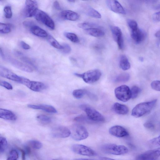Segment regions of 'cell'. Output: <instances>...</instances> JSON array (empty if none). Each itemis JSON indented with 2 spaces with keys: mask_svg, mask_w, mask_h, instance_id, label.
<instances>
[{
  "mask_svg": "<svg viewBox=\"0 0 160 160\" xmlns=\"http://www.w3.org/2000/svg\"><path fill=\"white\" fill-rule=\"evenodd\" d=\"M68 1H69V2H75V1L73 0H68Z\"/></svg>",
  "mask_w": 160,
  "mask_h": 160,
  "instance_id": "cell-54",
  "label": "cell"
},
{
  "mask_svg": "<svg viewBox=\"0 0 160 160\" xmlns=\"http://www.w3.org/2000/svg\"><path fill=\"white\" fill-rule=\"evenodd\" d=\"M72 94L74 97L77 99L82 98L85 94H90L86 90L81 89L74 90L72 92Z\"/></svg>",
  "mask_w": 160,
  "mask_h": 160,
  "instance_id": "cell-27",
  "label": "cell"
},
{
  "mask_svg": "<svg viewBox=\"0 0 160 160\" xmlns=\"http://www.w3.org/2000/svg\"><path fill=\"white\" fill-rule=\"evenodd\" d=\"M71 132L72 138L76 141L85 139L88 136V133L86 128L79 124L74 125Z\"/></svg>",
  "mask_w": 160,
  "mask_h": 160,
  "instance_id": "cell-5",
  "label": "cell"
},
{
  "mask_svg": "<svg viewBox=\"0 0 160 160\" xmlns=\"http://www.w3.org/2000/svg\"><path fill=\"white\" fill-rule=\"evenodd\" d=\"M0 85L8 90H12L13 89L12 86L10 83L5 81L0 80Z\"/></svg>",
  "mask_w": 160,
  "mask_h": 160,
  "instance_id": "cell-42",
  "label": "cell"
},
{
  "mask_svg": "<svg viewBox=\"0 0 160 160\" xmlns=\"http://www.w3.org/2000/svg\"><path fill=\"white\" fill-rule=\"evenodd\" d=\"M116 98L123 102H126L131 98V90L126 85H122L116 88L114 90Z\"/></svg>",
  "mask_w": 160,
  "mask_h": 160,
  "instance_id": "cell-6",
  "label": "cell"
},
{
  "mask_svg": "<svg viewBox=\"0 0 160 160\" xmlns=\"http://www.w3.org/2000/svg\"><path fill=\"white\" fill-rule=\"evenodd\" d=\"M144 127L148 129L153 130L155 129L154 124L151 121H147L145 122L143 125Z\"/></svg>",
  "mask_w": 160,
  "mask_h": 160,
  "instance_id": "cell-41",
  "label": "cell"
},
{
  "mask_svg": "<svg viewBox=\"0 0 160 160\" xmlns=\"http://www.w3.org/2000/svg\"><path fill=\"white\" fill-rule=\"evenodd\" d=\"M150 142L153 145L160 146V135L151 140Z\"/></svg>",
  "mask_w": 160,
  "mask_h": 160,
  "instance_id": "cell-43",
  "label": "cell"
},
{
  "mask_svg": "<svg viewBox=\"0 0 160 160\" xmlns=\"http://www.w3.org/2000/svg\"><path fill=\"white\" fill-rule=\"evenodd\" d=\"M11 30L10 25L3 23H0V32L6 34L10 32Z\"/></svg>",
  "mask_w": 160,
  "mask_h": 160,
  "instance_id": "cell-32",
  "label": "cell"
},
{
  "mask_svg": "<svg viewBox=\"0 0 160 160\" xmlns=\"http://www.w3.org/2000/svg\"><path fill=\"white\" fill-rule=\"evenodd\" d=\"M21 45L22 47L24 49L28 50L30 48V46L23 41H21Z\"/></svg>",
  "mask_w": 160,
  "mask_h": 160,
  "instance_id": "cell-46",
  "label": "cell"
},
{
  "mask_svg": "<svg viewBox=\"0 0 160 160\" xmlns=\"http://www.w3.org/2000/svg\"><path fill=\"white\" fill-rule=\"evenodd\" d=\"M19 83L25 85L31 90L35 92L41 91L46 88L45 85L42 82L31 81L22 77Z\"/></svg>",
  "mask_w": 160,
  "mask_h": 160,
  "instance_id": "cell-9",
  "label": "cell"
},
{
  "mask_svg": "<svg viewBox=\"0 0 160 160\" xmlns=\"http://www.w3.org/2000/svg\"><path fill=\"white\" fill-rule=\"evenodd\" d=\"M64 35L68 39L73 42L78 43L79 42L78 37L74 33L66 32L64 33Z\"/></svg>",
  "mask_w": 160,
  "mask_h": 160,
  "instance_id": "cell-30",
  "label": "cell"
},
{
  "mask_svg": "<svg viewBox=\"0 0 160 160\" xmlns=\"http://www.w3.org/2000/svg\"><path fill=\"white\" fill-rule=\"evenodd\" d=\"M71 134L70 130L66 127L59 126L54 127L52 130V136L56 138H66Z\"/></svg>",
  "mask_w": 160,
  "mask_h": 160,
  "instance_id": "cell-12",
  "label": "cell"
},
{
  "mask_svg": "<svg viewBox=\"0 0 160 160\" xmlns=\"http://www.w3.org/2000/svg\"><path fill=\"white\" fill-rule=\"evenodd\" d=\"M28 144L33 148L37 149L41 148L42 146L41 142L37 140H29L28 142Z\"/></svg>",
  "mask_w": 160,
  "mask_h": 160,
  "instance_id": "cell-34",
  "label": "cell"
},
{
  "mask_svg": "<svg viewBox=\"0 0 160 160\" xmlns=\"http://www.w3.org/2000/svg\"><path fill=\"white\" fill-rule=\"evenodd\" d=\"M100 159V160H117L112 158L105 157H101Z\"/></svg>",
  "mask_w": 160,
  "mask_h": 160,
  "instance_id": "cell-50",
  "label": "cell"
},
{
  "mask_svg": "<svg viewBox=\"0 0 160 160\" xmlns=\"http://www.w3.org/2000/svg\"><path fill=\"white\" fill-rule=\"evenodd\" d=\"M7 142L5 138L0 137V152L1 153L3 152L7 147Z\"/></svg>",
  "mask_w": 160,
  "mask_h": 160,
  "instance_id": "cell-36",
  "label": "cell"
},
{
  "mask_svg": "<svg viewBox=\"0 0 160 160\" xmlns=\"http://www.w3.org/2000/svg\"><path fill=\"white\" fill-rule=\"evenodd\" d=\"M52 160H59L57 159H52Z\"/></svg>",
  "mask_w": 160,
  "mask_h": 160,
  "instance_id": "cell-56",
  "label": "cell"
},
{
  "mask_svg": "<svg viewBox=\"0 0 160 160\" xmlns=\"http://www.w3.org/2000/svg\"><path fill=\"white\" fill-rule=\"evenodd\" d=\"M88 34L95 37H101L105 35L104 31L100 28H92L84 30Z\"/></svg>",
  "mask_w": 160,
  "mask_h": 160,
  "instance_id": "cell-23",
  "label": "cell"
},
{
  "mask_svg": "<svg viewBox=\"0 0 160 160\" xmlns=\"http://www.w3.org/2000/svg\"><path fill=\"white\" fill-rule=\"evenodd\" d=\"M151 86L153 89L157 91H160V81H153L151 84Z\"/></svg>",
  "mask_w": 160,
  "mask_h": 160,
  "instance_id": "cell-39",
  "label": "cell"
},
{
  "mask_svg": "<svg viewBox=\"0 0 160 160\" xmlns=\"http://www.w3.org/2000/svg\"><path fill=\"white\" fill-rule=\"evenodd\" d=\"M73 152L78 154L88 156L96 155L95 152L90 148L84 145L75 144L71 147Z\"/></svg>",
  "mask_w": 160,
  "mask_h": 160,
  "instance_id": "cell-10",
  "label": "cell"
},
{
  "mask_svg": "<svg viewBox=\"0 0 160 160\" xmlns=\"http://www.w3.org/2000/svg\"><path fill=\"white\" fill-rule=\"evenodd\" d=\"M5 16L6 18H10L12 16V12L11 7L6 6L4 8Z\"/></svg>",
  "mask_w": 160,
  "mask_h": 160,
  "instance_id": "cell-38",
  "label": "cell"
},
{
  "mask_svg": "<svg viewBox=\"0 0 160 160\" xmlns=\"http://www.w3.org/2000/svg\"><path fill=\"white\" fill-rule=\"evenodd\" d=\"M0 76L11 80L20 82L22 77L19 76L8 69L0 66Z\"/></svg>",
  "mask_w": 160,
  "mask_h": 160,
  "instance_id": "cell-15",
  "label": "cell"
},
{
  "mask_svg": "<svg viewBox=\"0 0 160 160\" xmlns=\"http://www.w3.org/2000/svg\"><path fill=\"white\" fill-rule=\"evenodd\" d=\"M160 156V147L148 151L138 155L136 160H156Z\"/></svg>",
  "mask_w": 160,
  "mask_h": 160,
  "instance_id": "cell-11",
  "label": "cell"
},
{
  "mask_svg": "<svg viewBox=\"0 0 160 160\" xmlns=\"http://www.w3.org/2000/svg\"><path fill=\"white\" fill-rule=\"evenodd\" d=\"M112 108L115 112L120 115L126 114L129 111L128 108L126 105L118 102L115 103Z\"/></svg>",
  "mask_w": 160,
  "mask_h": 160,
  "instance_id": "cell-22",
  "label": "cell"
},
{
  "mask_svg": "<svg viewBox=\"0 0 160 160\" xmlns=\"http://www.w3.org/2000/svg\"><path fill=\"white\" fill-rule=\"evenodd\" d=\"M30 29L33 34L39 37H47L48 35L45 30L37 25L33 26L30 28Z\"/></svg>",
  "mask_w": 160,
  "mask_h": 160,
  "instance_id": "cell-24",
  "label": "cell"
},
{
  "mask_svg": "<svg viewBox=\"0 0 160 160\" xmlns=\"http://www.w3.org/2000/svg\"><path fill=\"white\" fill-rule=\"evenodd\" d=\"M37 118L41 122L44 124L49 123L52 121L50 117L43 114L38 115L37 117Z\"/></svg>",
  "mask_w": 160,
  "mask_h": 160,
  "instance_id": "cell-33",
  "label": "cell"
},
{
  "mask_svg": "<svg viewBox=\"0 0 160 160\" xmlns=\"http://www.w3.org/2000/svg\"><path fill=\"white\" fill-rule=\"evenodd\" d=\"M18 157L17 152L15 150H12L9 153V156L7 160H17Z\"/></svg>",
  "mask_w": 160,
  "mask_h": 160,
  "instance_id": "cell-37",
  "label": "cell"
},
{
  "mask_svg": "<svg viewBox=\"0 0 160 160\" xmlns=\"http://www.w3.org/2000/svg\"><path fill=\"white\" fill-rule=\"evenodd\" d=\"M22 24L26 27H29L30 28L33 26L35 25L32 21L26 20L24 21Z\"/></svg>",
  "mask_w": 160,
  "mask_h": 160,
  "instance_id": "cell-45",
  "label": "cell"
},
{
  "mask_svg": "<svg viewBox=\"0 0 160 160\" xmlns=\"http://www.w3.org/2000/svg\"><path fill=\"white\" fill-rule=\"evenodd\" d=\"M19 150L21 152L22 160H25V155L26 154L24 150L21 148H19Z\"/></svg>",
  "mask_w": 160,
  "mask_h": 160,
  "instance_id": "cell-48",
  "label": "cell"
},
{
  "mask_svg": "<svg viewBox=\"0 0 160 160\" xmlns=\"http://www.w3.org/2000/svg\"><path fill=\"white\" fill-rule=\"evenodd\" d=\"M7 59L12 66L21 70L28 72L33 71L32 69L30 66L16 59L10 57Z\"/></svg>",
  "mask_w": 160,
  "mask_h": 160,
  "instance_id": "cell-18",
  "label": "cell"
},
{
  "mask_svg": "<svg viewBox=\"0 0 160 160\" xmlns=\"http://www.w3.org/2000/svg\"><path fill=\"white\" fill-rule=\"evenodd\" d=\"M28 107L30 108L41 110L51 113H56L57 111L52 106L47 104L34 105L29 104Z\"/></svg>",
  "mask_w": 160,
  "mask_h": 160,
  "instance_id": "cell-19",
  "label": "cell"
},
{
  "mask_svg": "<svg viewBox=\"0 0 160 160\" xmlns=\"http://www.w3.org/2000/svg\"><path fill=\"white\" fill-rule=\"evenodd\" d=\"M73 160H94L93 159L88 158H77Z\"/></svg>",
  "mask_w": 160,
  "mask_h": 160,
  "instance_id": "cell-52",
  "label": "cell"
},
{
  "mask_svg": "<svg viewBox=\"0 0 160 160\" xmlns=\"http://www.w3.org/2000/svg\"><path fill=\"white\" fill-rule=\"evenodd\" d=\"M74 74L82 78L84 82L87 83H92L98 80L102 73L100 70L97 69L88 70L82 73H75Z\"/></svg>",
  "mask_w": 160,
  "mask_h": 160,
  "instance_id": "cell-3",
  "label": "cell"
},
{
  "mask_svg": "<svg viewBox=\"0 0 160 160\" xmlns=\"http://www.w3.org/2000/svg\"><path fill=\"white\" fill-rule=\"evenodd\" d=\"M109 131L111 135L119 138L126 137L129 134L125 128L119 125L112 126L110 128Z\"/></svg>",
  "mask_w": 160,
  "mask_h": 160,
  "instance_id": "cell-17",
  "label": "cell"
},
{
  "mask_svg": "<svg viewBox=\"0 0 160 160\" xmlns=\"http://www.w3.org/2000/svg\"><path fill=\"white\" fill-rule=\"evenodd\" d=\"M60 14L63 18L70 21H75L79 18V15L77 13L70 10L62 11Z\"/></svg>",
  "mask_w": 160,
  "mask_h": 160,
  "instance_id": "cell-20",
  "label": "cell"
},
{
  "mask_svg": "<svg viewBox=\"0 0 160 160\" xmlns=\"http://www.w3.org/2000/svg\"><path fill=\"white\" fill-rule=\"evenodd\" d=\"M0 118L10 121H15L17 118V116L13 112L9 110L3 108L0 109Z\"/></svg>",
  "mask_w": 160,
  "mask_h": 160,
  "instance_id": "cell-21",
  "label": "cell"
},
{
  "mask_svg": "<svg viewBox=\"0 0 160 160\" xmlns=\"http://www.w3.org/2000/svg\"><path fill=\"white\" fill-rule=\"evenodd\" d=\"M34 16L38 21L52 30L54 29L55 23L53 21L45 12L38 9Z\"/></svg>",
  "mask_w": 160,
  "mask_h": 160,
  "instance_id": "cell-8",
  "label": "cell"
},
{
  "mask_svg": "<svg viewBox=\"0 0 160 160\" xmlns=\"http://www.w3.org/2000/svg\"><path fill=\"white\" fill-rule=\"evenodd\" d=\"M131 90V98H136L141 91V89L138 87L136 86L132 87Z\"/></svg>",
  "mask_w": 160,
  "mask_h": 160,
  "instance_id": "cell-35",
  "label": "cell"
},
{
  "mask_svg": "<svg viewBox=\"0 0 160 160\" xmlns=\"http://www.w3.org/2000/svg\"><path fill=\"white\" fill-rule=\"evenodd\" d=\"M53 5L54 8L57 10H60L61 9V8L60 6L59 2L57 1H55L53 3Z\"/></svg>",
  "mask_w": 160,
  "mask_h": 160,
  "instance_id": "cell-47",
  "label": "cell"
},
{
  "mask_svg": "<svg viewBox=\"0 0 160 160\" xmlns=\"http://www.w3.org/2000/svg\"><path fill=\"white\" fill-rule=\"evenodd\" d=\"M106 3L108 8L113 12L123 14H126L125 10L118 1L106 0Z\"/></svg>",
  "mask_w": 160,
  "mask_h": 160,
  "instance_id": "cell-16",
  "label": "cell"
},
{
  "mask_svg": "<svg viewBox=\"0 0 160 160\" xmlns=\"http://www.w3.org/2000/svg\"><path fill=\"white\" fill-rule=\"evenodd\" d=\"M83 10L85 13L91 17L97 18H100L101 17V15L99 12L89 6L84 7Z\"/></svg>",
  "mask_w": 160,
  "mask_h": 160,
  "instance_id": "cell-25",
  "label": "cell"
},
{
  "mask_svg": "<svg viewBox=\"0 0 160 160\" xmlns=\"http://www.w3.org/2000/svg\"><path fill=\"white\" fill-rule=\"evenodd\" d=\"M130 75L127 73H122L117 76L115 80L116 82H125L129 79Z\"/></svg>",
  "mask_w": 160,
  "mask_h": 160,
  "instance_id": "cell-29",
  "label": "cell"
},
{
  "mask_svg": "<svg viewBox=\"0 0 160 160\" xmlns=\"http://www.w3.org/2000/svg\"><path fill=\"white\" fill-rule=\"evenodd\" d=\"M128 25L131 32V36L132 40L137 43L142 42L145 37V33L138 26L137 22L132 19H128L127 21Z\"/></svg>",
  "mask_w": 160,
  "mask_h": 160,
  "instance_id": "cell-2",
  "label": "cell"
},
{
  "mask_svg": "<svg viewBox=\"0 0 160 160\" xmlns=\"http://www.w3.org/2000/svg\"><path fill=\"white\" fill-rule=\"evenodd\" d=\"M78 26L80 28H82L84 30L92 28H100L99 26H98L95 24L89 22H83L79 23L78 25Z\"/></svg>",
  "mask_w": 160,
  "mask_h": 160,
  "instance_id": "cell-31",
  "label": "cell"
},
{
  "mask_svg": "<svg viewBox=\"0 0 160 160\" xmlns=\"http://www.w3.org/2000/svg\"><path fill=\"white\" fill-rule=\"evenodd\" d=\"M155 36L160 38V30L157 31L155 34Z\"/></svg>",
  "mask_w": 160,
  "mask_h": 160,
  "instance_id": "cell-51",
  "label": "cell"
},
{
  "mask_svg": "<svg viewBox=\"0 0 160 160\" xmlns=\"http://www.w3.org/2000/svg\"><path fill=\"white\" fill-rule=\"evenodd\" d=\"M38 9V4L36 1L31 0L26 1L24 13L26 17L34 16Z\"/></svg>",
  "mask_w": 160,
  "mask_h": 160,
  "instance_id": "cell-14",
  "label": "cell"
},
{
  "mask_svg": "<svg viewBox=\"0 0 160 160\" xmlns=\"http://www.w3.org/2000/svg\"><path fill=\"white\" fill-rule=\"evenodd\" d=\"M86 112L88 118L90 120L97 122H103L105 119L103 116L94 108L86 105L81 106Z\"/></svg>",
  "mask_w": 160,
  "mask_h": 160,
  "instance_id": "cell-7",
  "label": "cell"
},
{
  "mask_svg": "<svg viewBox=\"0 0 160 160\" xmlns=\"http://www.w3.org/2000/svg\"><path fill=\"white\" fill-rule=\"evenodd\" d=\"M152 19L155 22H160V11L156 12L153 15Z\"/></svg>",
  "mask_w": 160,
  "mask_h": 160,
  "instance_id": "cell-44",
  "label": "cell"
},
{
  "mask_svg": "<svg viewBox=\"0 0 160 160\" xmlns=\"http://www.w3.org/2000/svg\"><path fill=\"white\" fill-rule=\"evenodd\" d=\"M139 60L141 61H142L143 60V59L142 57H140Z\"/></svg>",
  "mask_w": 160,
  "mask_h": 160,
  "instance_id": "cell-53",
  "label": "cell"
},
{
  "mask_svg": "<svg viewBox=\"0 0 160 160\" xmlns=\"http://www.w3.org/2000/svg\"><path fill=\"white\" fill-rule=\"evenodd\" d=\"M111 30L114 38L117 42L118 48L122 50L124 47V41L122 32L118 27L115 26H111Z\"/></svg>",
  "mask_w": 160,
  "mask_h": 160,
  "instance_id": "cell-13",
  "label": "cell"
},
{
  "mask_svg": "<svg viewBox=\"0 0 160 160\" xmlns=\"http://www.w3.org/2000/svg\"><path fill=\"white\" fill-rule=\"evenodd\" d=\"M102 150L104 152L114 155H122L127 153L128 148L122 145L108 144L101 147Z\"/></svg>",
  "mask_w": 160,
  "mask_h": 160,
  "instance_id": "cell-4",
  "label": "cell"
},
{
  "mask_svg": "<svg viewBox=\"0 0 160 160\" xmlns=\"http://www.w3.org/2000/svg\"><path fill=\"white\" fill-rule=\"evenodd\" d=\"M159 45L160 46V38L159 39Z\"/></svg>",
  "mask_w": 160,
  "mask_h": 160,
  "instance_id": "cell-55",
  "label": "cell"
},
{
  "mask_svg": "<svg viewBox=\"0 0 160 160\" xmlns=\"http://www.w3.org/2000/svg\"><path fill=\"white\" fill-rule=\"evenodd\" d=\"M62 46L63 48L61 50L62 52L63 53L67 54L71 52V48L69 44L66 43H64L62 44Z\"/></svg>",
  "mask_w": 160,
  "mask_h": 160,
  "instance_id": "cell-40",
  "label": "cell"
},
{
  "mask_svg": "<svg viewBox=\"0 0 160 160\" xmlns=\"http://www.w3.org/2000/svg\"><path fill=\"white\" fill-rule=\"evenodd\" d=\"M24 150L26 154H29L31 152L30 148L28 146H25L24 147Z\"/></svg>",
  "mask_w": 160,
  "mask_h": 160,
  "instance_id": "cell-49",
  "label": "cell"
},
{
  "mask_svg": "<svg viewBox=\"0 0 160 160\" xmlns=\"http://www.w3.org/2000/svg\"><path fill=\"white\" fill-rule=\"evenodd\" d=\"M157 102V99H154L137 104L132 110V115L136 118L143 116L152 110L156 104Z\"/></svg>",
  "mask_w": 160,
  "mask_h": 160,
  "instance_id": "cell-1",
  "label": "cell"
},
{
  "mask_svg": "<svg viewBox=\"0 0 160 160\" xmlns=\"http://www.w3.org/2000/svg\"><path fill=\"white\" fill-rule=\"evenodd\" d=\"M119 65L123 70H127L130 68V63L127 57L124 55H121L119 58Z\"/></svg>",
  "mask_w": 160,
  "mask_h": 160,
  "instance_id": "cell-26",
  "label": "cell"
},
{
  "mask_svg": "<svg viewBox=\"0 0 160 160\" xmlns=\"http://www.w3.org/2000/svg\"><path fill=\"white\" fill-rule=\"evenodd\" d=\"M47 37L48 41L53 47L60 50L62 49L63 47L62 45L60 44L53 37L48 35Z\"/></svg>",
  "mask_w": 160,
  "mask_h": 160,
  "instance_id": "cell-28",
  "label": "cell"
}]
</instances>
